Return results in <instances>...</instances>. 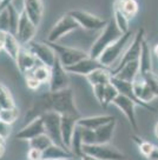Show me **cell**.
<instances>
[{"instance_id":"1","label":"cell","mask_w":158,"mask_h":160,"mask_svg":"<svg viewBox=\"0 0 158 160\" xmlns=\"http://www.w3.org/2000/svg\"><path fill=\"white\" fill-rule=\"evenodd\" d=\"M47 112H57L61 115L74 114L82 117L74 104L73 91L70 87L55 92L49 90L38 95L25 114V122L27 124Z\"/></svg>"},{"instance_id":"2","label":"cell","mask_w":158,"mask_h":160,"mask_svg":"<svg viewBox=\"0 0 158 160\" xmlns=\"http://www.w3.org/2000/svg\"><path fill=\"white\" fill-rule=\"evenodd\" d=\"M123 34L124 33L118 28L114 19L110 20L109 24L103 28L100 35L96 39L93 45L91 46L89 52L90 57L99 59V57L102 55L104 51L106 50L110 45H112L114 41H117Z\"/></svg>"},{"instance_id":"3","label":"cell","mask_w":158,"mask_h":160,"mask_svg":"<svg viewBox=\"0 0 158 160\" xmlns=\"http://www.w3.org/2000/svg\"><path fill=\"white\" fill-rule=\"evenodd\" d=\"M83 151L89 159L98 160H119L126 157L122 151L108 144H90L83 145Z\"/></svg>"},{"instance_id":"4","label":"cell","mask_w":158,"mask_h":160,"mask_svg":"<svg viewBox=\"0 0 158 160\" xmlns=\"http://www.w3.org/2000/svg\"><path fill=\"white\" fill-rule=\"evenodd\" d=\"M131 38H132V32L131 31L124 33L117 41H114L112 45H110L106 50L104 51L102 55L99 57V61L106 67L111 68V66L116 62V60L122 58V55L124 54V51H126L128 44L131 41Z\"/></svg>"},{"instance_id":"5","label":"cell","mask_w":158,"mask_h":160,"mask_svg":"<svg viewBox=\"0 0 158 160\" xmlns=\"http://www.w3.org/2000/svg\"><path fill=\"white\" fill-rule=\"evenodd\" d=\"M144 35H145V31H144L143 27H140L137 31V33L134 34V38L132 40V42H131V45L129 46L126 51L124 52V54L122 55V58H120L119 62L117 64V66L114 68H111V74H116L118 71L123 68L124 65H126L130 61L139 59L140 53H142V47H143V40L145 39Z\"/></svg>"},{"instance_id":"6","label":"cell","mask_w":158,"mask_h":160,"mask_svg":"<svg viewBox=\"0 0 158 160\" xmlns=\"http://www.w3.org/2000/svg\"><path fill=\"white\" fill-rule=\"evenodd\" d=\"M41 117L44 119L45 133L52 139L55 144L69 150L65 146L64 141H63V137H61V114L57 113V112H47Z\"/></svg>"},{"instance_id":"7","label":"cell","mask_w":158,"mask_h":160,"mask_svg":"<svg viewBox=\"0 0 158 160\" xmlns=\"http://www.w3.org/2000/svg\"><path fill=\"white\" fill-rule=\"evenodd\" d=\"M58 55L61 64L65 67H69L71 65H74L76 62H78L79 60L84 59L86 57H89V53L79 48H74V47H67V46L60 45L58 42H51V41H46Z\"/></svg>"},{"instance_id":"8","label":"cell","mask_w":158,"mask_h":160,"mask_svg":"<svg viewBox=\"0 0 158 160\" xmlns=\"http://www.w3.org/2000/svg\"><path fill=\"white\" fill-rule=\"evenodd\" d=\"M79 27H80V25L77 22V20L74 19L70 13H66L55 22V25L52 27V30L50 31L46 41L57 42L61 37H64L65 34H67L72 31L78 30Z\"/></svg>"},{"instance_id":"9","label":"cell","mask_w":158,"mask_h":160,"mask_svg":"<svg viewBox=\"0 0 158 160\" xmlns=\"http://www.w3.org/2000/svg\"><path fill=\"white\" fill-rule=\"evenodd\" d=\"M70 14L77 20L80 27L87 31H98L103 30L105 26L109 24L108 20H104L99 17L91 14L89 12H85L82 10H73L70 11Z\"/></svg>"},{"instance_id":"10","label":"cell","mask_w":158,"mask_h":160,"mask_svg":"<svg viewBox=\"0 0 158 160\" xmlns=\"http://www.w3.org/2000/svg\"><path fill=\"white\" fill-rule=\"evenodd\" d=\"M70 84L69 79V72L66 71L65 66L61 64L60 59L55 58V61L53 66L51 67V78H50V91H60L67 88Z\"/></svg>"},{"instance_id":"11","label":"cell","mask_w":158,"mask_h":160,"mask_svg":"<svg viewBox=\"0 0 158 160\" xmlns=\"http://www.w3.org/2000/svg\"><path fill=\"white\" fill-rule=\"evenodd\" d=\"M37 27L34 22L29 18L27 13L24 10L20 13V20L19 25H18V30L15 33V37L19 40L20 45L25 46L27 45L30 41L33 40L35 33H37Z\"/></svg>"},{"instance_id":"12","label":"cell","mask_w":158,"mask_h":160,"mask_svg":"<svg viewBox=\"0 0 158 160\" xmlns=\"http://www.w3.org/2000/svg\"><path fill=\"white\" fill-rule=\"evenodd\" d=\"M25 46H27L43 64H45L49 67L53 66L55 58H57V53L47 42H38V41L32 40Z\"/></svg>"},{"instance_id":"13","label":"cell","mask_w":158,"mask_h":160,"mask_svg":"<svg viewBox=\"0 0 158 160\" xmlns=\"http://www.w3.org/2000/svg\"><path fill=\"white\" fill-rule=\"evenodd\" d=\"M113 105H116L119 110L123 112L126 119L129 120L131 127L134 128L136 132H138V125H137V119H136V113H134V107H136V101L126 97L125 94L119 93L118 97L114 99V101L112 102Z\"/></svg>"},{"instance_id":"14","label":"cell","mask_w":158,"mask_h":160,"mask_svg":"<svg viewBox=\"0 0 158 160\" xmlns=\"http://www.w3.org/2000/svg\"><path fill=\"white\" fill-rule=\"evenodd\" d=\"M102 67H106L105 65H103L99 59L96 58H91V57H86L84 59L79 60L78 62H76L74 65H71L69 67H65L66 71L69 73L72 74H79V75H84L86 77L87 74H90L91 72H93L97 68H102Z\"/></svg>"},{"instance_id":"15","label":"cell","mask_w":158,"mask_h":160,"mask_svg":"<svg viewBox=\"0 0 158 160\" xmlns=\"http://www.w3.org/2000/svg\"><path fill=\"white\" fill-rule=\"evenodd\" d=\"M15 62L18 65L19 71L25 75L27 74V73H30L31 71L33 70L35 66L38 65L39 62H41V61L35 57L34 53L27 46H21Z\"/></svg>"},{"instance_id":"16","label":"cell","mask_w":158,"mask_h":160,"mask_svg":"<svg viewBox=\"0 0 158 160\" xmlns=\"http://www.w3.org/2000/svg\"><path fill=\"white\" fill-rule=\"evenodd\" d=\"M111 82L117 88H118L119 93H122V94H125L126 97L129 98H131V99L136 101V104L138 106H142L144 108H146L148 111H151V112H156V108L152 107L151 105H149L148 102H144L142 100L139 99L138 97L134 93V84L131 82V81H125V80H120L118 78H114L112 77V79H111Z\"/></svg>"},{"instance_id":"17","label":"cell","mask_w":158,"mask_h":160,"mask_svg":"<svg viewBox=\"0 0 158 160\" xmlns=\"http://www.w3.org/2000/svg\"><path fill=\"white\" fill-rule=\"evenodd\" d=\"M0 46L14 61L17 60L21 45H20L19 40L15 37V34L11 33L8 31L1 30V32H0Z\"/></svg>"},{"instance_id":"18","label":"cell","mask_w":158,"mask_h":160,"mask_svg":"<svg viewBox=\"0 0 158 160\" xmlns=\"http://www.w3.org/2000/svg\"><path fill=\"white\" fill-rule=\"evenodd\" d=\"M43 133H45L44 119L43 117H38L30 122H27V125L23 127L18 133H15L14 138L20 140H31L32 138Z\"/></svg>"},{"instance_id":"19","label":"cell","mask_w":158,"mask_h":160,"mask_svg":"<svg viewBox=\"0 0 158 160\" xmlns=\"http://www.w3.org/2000/svg\"><path fill=\"white\" fill-rule=\"evenodd\" d=\"M82 117L74 114H63L61 115V137L65 146L71 151V141L73 137V132L77 126V121Z\"/></svg>"},{"instance_id":"20","label":"cell","mask_w":158,"mask_h":160,"mask_svg":"<svg viewBox=\"0 0 158 160\" xmlns=\"http://www.w3.org/2000/svg\"><path fill=\"white\" fill-rule=\"evenodd\" d=\"M24 11L37 26H39L44 14V5L41 0H24Z\"/></svg>"},{"instance_id":"21","label":"cell","mask_w":158,"mask_h":160,"mask_svg":"<svg viewBox=\"0 0 158 160\" xmlns=\"http://www.w3.org/2000/svg\"><path fill=\"white\" fill-rule=\"evenodd\" d=\"M43 159H78V158L65 147H61L57 144H52L43 152Z\"/></svg>"},{"instance_id":"22","label":"cell","mask_w":158,"mask_h":160,"mask_svg":"<svg viewBox=\"0 0 158 160\" xmlns=\"http://www.w3.org/2000/svg\"><path fill=\"white\" fill-rule=\"evenodd\" d=\"M139 66H140V62H139V59L137 60H132L128 62L126 65H124V67L120 71H118L116 74H113L112 77L114 78H118L120 80H125V81H134L139 74Z\"/></svg>"},{"instance_id":"23","label":"cell","mask_w":158,"mask_h":160,"mask_svg":"<svg viewBox=\"0 0 158 160\" xmlns=\"http://www.w3.org/2000/svg\"><path fill=\"white\" fill-rule=\"evenodd\" d=\"M112 120H116L113 115H109V114H105V115H96V117H87V118H80L78 119L77 124L83 127H86V128H91V130H96L100 126L105 125L108 124L110 121Z\"/></svg>"},{"instance_id":"24","label":"cell","mask_w":158,"mask_h":160,"mask_svg":"<svg viewBox=\"0 0 158 160\" xmlns=\"http://www.w3.org/2000/svg\"><path fill=\"white\" fill-rule=\"evenodd\" d=\"M86 79L91 86L99 85V84H108L111 82L112 74H111V68L110 67H102L97 68L90 74L86 75Z\"/></svg>"},{"instance_id":"25","label":"cell","mask_w":158,"mask_h":160,"mask_svg":"<svg viewBox=\"0 0 158 160\" xmlns=\"http://www.w3.org/2000/svg\"><path fill=\"white\" fill-rule=\"evenodd\" d=\"M83 127L77 124L76 130L73 132L72 141H71V152L73 153L78 159H89L83 151Z\"/></svg>"},{"instance_id":"26","label":"cell","mask_w":158,"mask_h":160,"mask_svg":"<svg viewBox=\"0 0 158 160\" xmlns=\"http://www.w3.org/2000/svg\"><path fill=\"white\" fill-rule=\"evenodd\" d=\"M139 75L144 77V75L152 73V62H151V52L149 48L148 41L143 40V47H142V53L139 57Z\"/></svg>"},{"instance_id":"27","label":"cell","mask_w":158,"mask_h":160,"mask_svg":"<svg viewBox=\"0 0 158 160\" xmlns=\"http://www.w3.org/2000/svg\"><path fill=\"white\" fill-rule=\"evenodd\" d=\"M116 128V120H112L105 125L96 128V141L97 144H108L112 140L113 132Z\"/></svg>"},{"instance_id":"28","label":"cell","mask_w":158,"mask_h":160,"mask_svg":"<svg viewBox=\"0 0 158 160\" xmlns=\"http://www.w3.org/2000/svg\"><path fill=\"white\" fill-rule=\"evenodd\" d=\"M114 7L123 11L129 18L134 17L139 11V5L137 0H116Z\"/></svg>"},{"instance_id":"29","label":"cell","mask_w":158,"mask_h":160,"mask_svg":"<svg viewBox=\"0 0 158 160\" xmlns=\"http://www.w3.org/2000/svg\"><path fill=\"white\" fill-rule=\"evenodd\" d=\"M30 73L34 75L41 84H45V82L50 81V78H51V67L46 66L43 62H39Z\"/></svg>"},{"instance_id":"30","label":"cell","mask_w":158,"mask_h":160,"mask_svg":"<svg viewBox=\"0 0 158 160\" xmlns=\"http://www.w3.org/2000/svg\"><path fill=\"white\" fill-rule=\"evenodd\" d=\"M29 142H30V147L38 148V150L43 151V152H44L47 147H50L52 144H55V142L52 141V139H51L46 133H43V134H39V135H37V137H34V138H32L31 140H29Z\"/></svg>"},{"instance_id":"31","label":"cell","mask_w":158,"mask_h":160,"mask_svg":"<svg viewBox=\"0 0 158 160\" xmlns=\"http://www.w3.org/2000/svg\"><path fill=\"white\" fill-rule=\"evenodd\" d=\"M119 91L116 86L112 84V82H109L105 85V92H104V101L102 104V108H108V106L113 102L114 99L118 97Z\"/></svg>"},{"instance_id":"32","label":"cell","mask_w":158,"mask_h":160,"mask_svg":"<svg viewBox=\"0 0 158 160\" xmlns=\"http://www.w3.org/2000/svg\"><path fill=\"white\" fill-rule=\"evenodd\" d=\"M0 107L1 108H14V107H17L11 91L5 85H1V88H0Z\"/></svg>"},{"instance_id":"33","label":"cell","mask_w":158,"mask_h":160,"mask_svg":"<svg viewBox=\"0 0 158 160\" xmlns=\"http://www.w3.org/2000/svg\"><path fill=\"white\" fill-rule=\"evenodd\" d=\"M7 12H8V19H10V32L15 34L17 30H18V25H19V20H20V13L18 12L13 4L10 2L7 5Z\"/></svg>"},{"instance_id":"34","label":"cell","mask_w":158,"mask_h":160,"mask_svg":"<svg viewBox=\"0 0 158 160\" xmlns=\"http://www.w3.org/2000/svg\"><path fill=\"white\" fill-rule=\"evenodd\" d=\"M113 19L116 21V24L118 26V28L123 33H126L129 32V18L128 15L124 13L122 10H119L117 7H114V11H113Z\"/></svg>"},{"instance_id":"35","label":"cell","mask_w":158,"mask_h":160,"mask_svg":"<svg viewBox=\"0 0 158 160\" xmlns=\"http://www.w3.org/2000/svg\"><path fill=\"white\" fill-rule=\"evenodd\" d=\"M19 118V111L17 107L14 108H1L0 111V121H4L6 124H14Z\"/></svg>"},{"instance_id":"36","label":"cell","mask_w":158,"mask_h":160,"mask_svg":"<svg viewBox=\"0 0 158 160\" xmlns=\"http://www.w3.org/2000/svg\"><path fill=\"white\" fill-rule=\"evenodd\" d=\"M131 139L137 144L139 151H140V153H142L144 157H146V158L151 154V152H152L153 148H155V145H153L152 142L146 141V140H143L140 137H138V135H131Z\"/></svg>"},{"instance_id":"37","label":"cell","mask_w":158,"mask_h":160,"mask_svg":"<svg viewBox=\"0 0 158 160\" xmlns=\"http://www.w3.org/2000/svg\"><path fill=\"white\" fill-rule=\"evenodd\" d=\"M82 127H83V126H82ZM83 142L86 144V145H90V144H97V141H96V132H94V130L83 127Z\"/></svg>"},{"instance_id":"38","label":"cell","mask_w":158,"mask_h":160,"mask_svg":"<svg viewBox=\"0 0 158 160\" xmlns=\"http://www.w3.org/2000/svg\"><path fill=\"white\" fill-rule=\"evenodd\" d=\"M25 81H26V85L30 90H38L39 86L41 85L39 80L35 78L34 75H32L31 73H27L25 74Z\"/></svg>"},{"instance_id":"39","label":"cell","mask_w":158,"mask_h":160,"mask_svg":"<svg viewBox=\"0 0 158 160\" xmlns=\"http://www.w3.org/2000/svg\"><path fill=\"white\" fill-rule=\"evenodd\" d=\"M109 84V82H108ZM105 85L106 84H99V85H94L92 86L93 87V93H94V97H96V99L98 100V102L100 104H103L104 101V92H105Z\"/></svg>"},{"instance_id":"40","label":"cell","mask_w":158,"mask_h":160,"mask_svg":"<svg viewBox=\"0 0 158 160\" xmlns=\"http://www.w3.org/2000/svg\"><path fill=\"white\" fill-rule=\"evenodd\" d=\"M1 30L10 32V19H8V12L7 8L1 10Z\"/></svg>"},{"instance_id":"41","label":"cell","mask_w":158,"mask_h":160,"mask_svg":"<svg viewBox=\"0 0 158 160\" xmlns=\"http://www.w3.org/2000/svg\"><path fill=\"white\" fill-rule=\"evenodd\" d=\"M27 159L30 160H39L43 159V151L34 148V147H30L29 153H27Z\"/></svg>"},{"instance_id":"42","label":"cell","mask_w":158,"mask_h":160,"mask_svg":"<svg viewBox=\"0 0 158 160\" xmlns=\"http://www.w3.org/2000/svg\"><path fill=\"white\" fill-rule=\"evenodd\" d=\"M11 133V125L6 124L4 121H0V138L7 139V137Z\"/></svg>"},{"instance_id":"43","label":"cell","mask_w":158,"mask_h":160,"mask_svg":"<svg viewBox=\"0 0 158 160\" xmlns=\"http://www.w3.org/2000/svg\"><path fill=\"white\" fill-rule=\"evenodd\" d=\"M148 159L158 160V147H157V146H155V148H153V151L151 152V154L148 157Z\"/></svg>"},{"instance_id":"44","label":"cell","mask_w":158,"mask_h":160,"mask_svg":"<svg viewBox=\"0 0 158 160\" xmlns=\"http://www.w3.org/2000/svg\"><path fill=\"white\" fill-rule=\"evenodd\" d=\"M153 132H155V135H156V138L158 139V122L155 125V128H153Z\"/></svg>"},{"instance_id":"45","label":"cell","mask_w":158,"mask_h":160,"mask_svg":"<svg viewBox=\"0 0 158 160\" xmlns=\"http://www.w3.org/2000/svg\"><path fill=\"white\" fill-rule=\"evenodd\" d=\"M153 54L156 55V58H158V44L153 47Z\"/></svg>"}]
</instances>
